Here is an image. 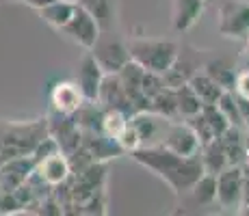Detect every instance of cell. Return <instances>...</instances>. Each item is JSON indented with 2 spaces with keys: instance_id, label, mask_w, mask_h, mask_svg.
Listing matches in <instances>:
<instances>
[{
  "instance_id": "cell-12",
  "label": "cell",
  "mask_w": 249,
  "mask_h": 216,
  "mask_svg": "<svg viewBox=\"0 0 249 216\" xmlns=\"http://www.w3.org/2000/svg\"><path fill=\"white\" fill-rule=\"evenodd\" d=\"M35 173L41 177V182H46L50 188L54 186L63 184L65 180L71 175L70 169V160L63 151H54V153H48V156L39 158L35 165Z\"/></svg>"
},
{
  "instance_id": "cell-18",
  "label": "cell",
  "mask_w": 249,
  "mask_h": 216,
  "mask_svg": "<svg viewBox=\"0 0 249 216\" xmlns=\"http://www.w3.org/2000/svg\"><path fill=\"white\" fill-rule=\"evenodd\" d=\"M74 7H76V2H70V0H52V2H48L46 7L37 9V11L44 17L46 24H50L52 28L61 31V28L70 22L71 13H74Z\"/></svg>"
},
{
  "instance_id": "cell-6",
  "label": "cell",
  "mask_w": 249,
  "mask_h": 216,
  "mask_svg": "<svg viewBox=\"0 0 249 216\" xmlns=\"http://www.w3.org/2000/svg\"><path fill=\"white\" fill-rule=\"evenodd\" d=\"M214 184H217L214 201L223 210H234L236 212L243 199V184H245V169H243V165H230L223 171H219L214 175Z\"/></svg>"
},
{
  "instance_id": "cell-29",
  "label": "cell",
  "mask_w": 249,
  "mask_h": 216,
  "mask_svg": "<svg viewBox=\"0 0 249 216\" xmlns=\"http://www.w3.org/2000/svg\"><path fill=\"white\" fill-rule=\"evenodd\" d=\"M245 169V166H243ZM238 214H249V171L245 169V184H243V199H241V205L236 210Z\"/></svg>"
},
{
  "instance_id": "cell-17",
  "label": "cell",
  "mask_w": 249,
  "mask_h": 216,
  "mask_svg": "<svg viewBox=\"0 0 249 216\" xmlns=\"http://www.w3.org/2000/svg\"><path fill=\"white\" fill-rule=\"evenodd\" d=\"M202 71L206 76L214 80L223 91H234V83H236V67L230 65L226 59H210L204 61Z\"/></svg>"
},
{
  "instance_id": "cell-10",
  "label": "cell",
  "mask_w": 249,
  "mask_h": 216,
  "mask_svg": "<svg viewBox=\"0 0 249 216\" xmlns=\"http://www.w3.org/2000/svg\"><path fill=\"white\" fill-rule=\"evenodd\" d=\"M102 78H104V71L102 67L98 65L95 56L87 50L85 56L80 59L78 63V69H76V84H78L80 93L87 102H95L98 100V91H100V84H102Z\"/></svg>"
},
{
  "instance_id": "cell-25",
  "label": "cell",
  "mask_w": 249,
  "mask_h": 216,
  "mask_svg": "<svg viewBox=\"0 0 249 216\" xmlns=\"http://www.w3.org/2000/svg\"><path fill=\"white\" fill-rule=\"evenodd\" d=\"M219 110L226 115V119L230 121V126L234 128H245V121H243V115H241V108H238V102H236V95L234 91H223V95L219 98L217 102Z\"/></svg>"
},
{
  "instance_id": "cell-16",
  "label": "cell",
  "mask_w": 249,
  "mask_h": 216,
  "mask_svg": "<svg viewBox=\"0 0 249 216\" xmlns=\"http://www.w3.org/2000/svg\"><path fill=\"white\" fill-rule=\"evenodd\" d=\"M199 160H202L204 173L210 175H217L219 171H223L228 166V158H226V150H223L221 138H213L210 143L199 147Z\"/></svg>"
},
{
  "instance_id": "cell-21",
  "label": "cell",
  "mask_w": 249,
  "mask_h": 216,
  "mask_svg": "<svg viewBox=\"0 0 249 216\" xmlns=\"http://www.w3.org/2000/svg\"><path fill=\"white\" fill-rule=\"evenodd\" d=\"M174 95H176V108H178V117L180 119H186V117H191V115H197L199 110H202V106H204L189 84L176 86Z\"/></svg>"
},
{
  "instance_id": "cell-19",
  "label": "cell",
  "mask_w": 249,
  "mask_h": 216,
  "mask_svg": "<svg viewBox=\"0 0 249 216\" xmlns=\"http://www.w3.org/2000/svg\"><path fill=\"white\" fill-rule=\"evenodd\" d=\"M193 89V93L199 98L202 104H217L219 98L223 95V89L214 83L210 76H206L204 71H197L195 76H191V80L186 83Z\"/></svg>"
},
{
  "instance_id": "cell-31",
  "label": "cell",
  "mask_w": 249,
  "mask_h": 216,
  "mask_svg": "<svg viewBox=\"0 0 249 216\" xmlns=\"http://www.w3.org/2000/svg\"><path fill=\"white\" fill-rule=\"evenodd\" d=\"M70 2H78V0H70Z\"/></svg>"
},
{
  "instance_id": "cell-3",
  "label": "cell",
  "mask_w": 249,
  "mask_h": 216,
  "mask_svg": "<svg viewBox=\"0 0 249 216\" xmlns=\"http://www.w3.org/2000/svg\"><path fill=\"white\" fill-rule=\"evenodd\" d=\"M130 61H135L145 71L165 74L178 54V43L169 39H154V37H132L126 41Z\"/></svg>"
},
{
  "instance_id": "cell-1",
  "label": "cell",
  "mask_w": 249,
  "mask_h": 216,
  "mask_svg": "<svg viewBox=\"0 0 249 216\" xmlns=\"http://www.w3.org/2000/svg\"><path fill=\"white\" fill-rule=\"evenodd\" d=\"M128 156L137 165L156 173L174 190V195L178 197L189 193L191 186L204 175L199 153L197 156H178V153L169 151L162 145H147V147H137V150L128 151Z\"/></svg>"
},
{
  "instance_id": "cell-23",
  "label": "cell",
  "mask_w": 249,
  "mask_h": 216,
  "mask_svg": "<svg viewBox=\"0 0 249 216\" xmlns=\"http://www.w3.org/2000/svg\"><path fill=\"white\" fill-rule=\"evenodd\" d=\"M128 126V115L124 110H117V108H104L102 113V121H100V132L107 134L117 141L119 134L126 130Z\"/></svg>"
},
{
  "instance_id": "cell-26",
  "label": "cell",
  "mask_w": 249,
  "mask_h": 216,
  "mask_svg": "<svg viewBox=\"0 0 249 216\" xmlns=\"http://www.w3.org/2000/svg\"><path fill=\"white\" fill-rule=\"evenodd\" d=\"M199 113L204 115V119L208 121V126L213 128L214 136H221V134L230 128V121L226 119V115H223L221 110H219L217 104H204Z\"/></svg>"
},
{
  "instance_id": "cell-30",
  "label": "cell",
  "mask_w": 249,
  "mask_h": 216,
  "mask_svg": "<svg viewBox=\"0 0 249 216\" xmlns=\"http://www.w3.org/2000/svg\"><path fill=\"white\" fill-rule=\"evenodd\" d=\"M243 166H245V169L249 171V150H247V156H245V165H243Z\"/></svg>"
},
{
  "instance_id": "cell-20",
  "label": "cell",
  "mask_w": 249,
  "mask_h": 216,
  "mask_svg": "<svg viewBox=\"0 0 249 216\" xmlns=\"http://www.w3.org/2000/svg\"><path fill=\"white\" fill-rule=\"evenodd\" d=\"M85 9L95 17L102 31H111L115 24V0H78Z\"/></svg>"
},
{
  "instance_id": "cell-28",
  "label": "cell",
  "mask_w": 249,
  "mask_h": 216,
  "mask_svg": "<svg viewBox=\"0 0 249 216\" xmlns=\"http://www.w3.org/2000/svg\"><path fill=\"white\" fill-rule=\"evenodd\" d=\"M234 93L249 100V69L236 71V83H234Z\"/></svg>"
},
{
  "instance_id": "cell-8",
  "label": "cell",
  "mask_w": 249,
  "mask_h": 216,
  "mask_svg": "<svg viewBox=\"0 0 249 216\" xmlns=\"http://www.w3.org/2000/svg\"><path fill=\"white\" fill-rule=\"evenodd\" d=\"M61 31H63L65 35L70 37V39H74L78 46H83L85 50H91V48H93V43L98 41L102 28H100V24L95 22V17L91 16L87 9L83 7V4L76 2L74 13H71L70 22L65 24Z\"/></svg>"
},
{
  "instance_id": "cell-14",
  "label": "cell",
  "mask_w": 249,
  "mask_h": 216,
  "mask_svg": "<svg viewBox=\"0 0 249 216\" xmlns=\"http://www.w3.org/2000/svg\"><path fill=\"white\" fill-rule=\"evenodd\" d=\"M204 0H171V26L178 33H186L204 13Z\"/></svg>"
},
{
  "instance_id": "cell-5",
  "label": "cell",
  "mask_w": 249,
  "mask_h": 216,
  "mask_svg": "<svg viewBox=\"0 0 249 216\" xmlns=\"http://www.w3.org/2000/svg\"><path fill=\"white\" fill-rule=\"evenodd\" d=\"M89 52L95 56V61L102 67L104 74H117V71L130 61L126 41H124L117 33H113V28L100 33L98 41L93 43V48H91Z\"/></svg>"
},
{
  "instance_id": "cell-13",
  "label": "cell",
  "mask_w": 249,
  "mask_h": 216,
  "mask_svg": "<svg viewBox=\"0 0 249 216\" xmlns=\"http://www.w3.org/2000/svg\"><path fill=\"white\" fill-rule=\"evenodd\" d=\"M85 98L80 93L78 84L63 80V83H56L50 91V104H52V113L59 115H74L76 110L83 106Z\"/></svg>"
},
{
  "instance_id": "cell-15",
  "label": "cell",
  "mask_w": 249,
  "mask_h": 216,
  "mask_svg": "<svg viewBox=\"0 0 249 216\" xmlns=\"http://www.w3.org/2000/svg\"><path fill=\"white\" fill-rule=\"evenodd\" d=\"M219 138H221L223 150H226L228 166H230V165H245V156H247L245 132H243L241 128L230 126Z\"/></svg>"
},
{
  "instance_id": "cell-9",
  "label": "cell",
  "mask_w": 249,
  "mask_h": 216,
  "mask_svg": "<svg viewBox=\"0 0 249 216\" xmlns=\"http://www.w3.org/2000/svg\"><path fill=\"white\" fill-rule=\"evenodd\" d=\"M162 147H167L169 151L178 153V156H197L199 153V141L195 136V132L184 119H171L167 123V130L162 134Z\"/></svg>"
},
{
  "instance_id": "cell-22",
  "label": "cell",
  "mask_w": 249,
  "mask_h": 216,
  "mask_svg": "<svg viewBox=\"0 0 249 216\" xmlns=\"http://www.w3.org/2000/svg\"><path fill=\"white\" fill-rule=\"evenodd\" d=\"M150 110L160 117H167V119H180L178 117V108H176V95H174V89L171 86H162L159 93L150 100Z\"/></svg>"
},
{
  "instance_id": "cell-11",
  "label": "cell",
  "mask_w": 249,
  "mask_h": 216,
  "mask_svg": "<svg viewBox=\"0 0 249 216\" xmlns=\"http://www.w3.org/2000/svg\"><path fill=\"white\" fill-rule=\"evenodd\" d=\"M37 165V158L33 156H22V158H11L7 162H0V193H11L18 186H22L28 180Z\"/></svg>"
},
{
  "instance_id": "cell-24",
  "label": "cell",
  "mask_w": 249,
  "mask_h": 216,
  "mask_svg": "<svg viewBox=\"0 0 249 216\" xmlns=\"http://www.w3.org/2000/svg\"><path fill=\"white\" fill-rule=\"evenodd\" d=\"M189 195L193 199V203L197 205H210L214 203V195H217V184H214V175L204 173L197 182L189 188Z\"/></svg>"
},
{
  "instance_id": "cell-7",
  "label": "cell",
  "mask_w": 249,
  "mask_h": 216,
  "mask_svg": "<svg viewBox=\"0 0 249 216\" xmlns=\"http://www.w3.org/2000/svg\"><path fill=\"white\" fill-rule=\"evenodd\" d=\"M202 67H204V61H202L199 50H195L193 46H180L174 63L162 74V80H165L167 86L176 89V86H182L189 83L191 76L202 71Z\"/></svg>"
},
{
  "instance_id": "cell-27",
  "label": "cell",
  "mask_w": 249,
  "mask_h": 216,
  "mask_svg": "<svg viewBox=\"0 0 249 216\" xmlns=\"http://www.w3.org/2000/svg\"><path fill=\"white\" fill-rule=\"evenodd\" d=\"M184 121L189 123L191 130L195 132V136H197L199 145H206V143H210L213 138H217V136H214V132H213V128L208 126V121L204 119V115H202V113L191 115V117H186Z\"/></svg>"
},
{
  "instance_id": "cell-2",
  "label": "cell",
  "mask_w": 249,
  "mask_h": 216,
  "mask_svg": "<svg viewBox=\"0 0 249 216\" xmlns=\"http://www.w3.org/2000/svg\"><path fill=\"white\" fill-rule=\"evenodd\" d=\"M48 136V117L0 123V162L31 156Z\"/></svg>"
},
{
  "instance_id": "cell-4",
  "label": "cell",
  "mask_w": 249,
  "mask_h": 216,
  "mask_svg": "<svg viewBox=\"0 0 249 216\" xmlns=\"http://www.w3.org/2000/svg\"><path fill=\"white\" fill-rule=\"evenodd\" d=\"M217 31L226 39H249V2L247 0H223L217 11Z\"/></svg>"
}]
</instances>
